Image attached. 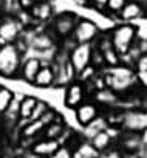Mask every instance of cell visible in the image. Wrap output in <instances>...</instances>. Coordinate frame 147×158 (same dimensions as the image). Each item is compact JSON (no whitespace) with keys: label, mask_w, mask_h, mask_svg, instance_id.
<instances>
[{"label":"cell","mask_w":147,"mask_h":158,"mask_svg":"<svg viewBox=\"0 0 147 158\" xmlns=\"http://www.w3.org/2000/svg\"><path fill=\"white\" fill-rule=\"evenodd\" d=\"M22 54L16 44L0 45V76L14 79L20 76L22 68Z\"/></svg>","instance_id":"obj_1"},{"label":"cell","mask_w":147,"mask_h":158,"mask_svg":"<svg viewBox=\"0 0 147 158\" xmlns=\"http://www.w3.org/2000/svg\"><path fill=\"white\" fill-rule=\"evenodd\" d=\"M110 37H112L113 48L121 56H124L138 40V27L135 23L121 22L113 30H110Z\"/></svg>","instance_id":"obj_2"},{"label":"cell","mask_w":147,"mask_h":158,"mask_svg":"<svg viewBox=\"0 0 147 158\" xmlns=\"http://www.w3.org/2000/svg\"><path fill=\"white\" fill-rule=\"evenodd\" d=\"M79 19H81V16L73 13V11H62V13H59L53 17L48 28L59 40H62V39L73 36Z\"/></svg>","instance_id":"obj_3"},{"label":"cell","mask_w":147,"mask_h":158,"mask_svg":"<svg viewBox=\"0 0 147 158\" xmlns=\"http://www.w3.org/2000/svg\"><path fill=\"white\" fill-rule=\"evenodd\" d=\"M93 48L95 44H78L68 53V60L71 64V67L75 68L76 76L85 70L87 67L92 65V54H93Z\"/></svg>","instance_id":"obj_4"},{"label":"cell","mask_w":147,"mask_h":158,"mask_svg":"<svg viewBox=\"0 0 147 158\" xmlns=\"http://www.w3.org/2000/svg\"><path fill=\"white\" fill-rule=\"evenodd\" d=\"M23 25L16 16H5L0 20V45L14 44L23 34Z\"/></svg>","instance_id":"obj_5"},{"label":"cell","mask_w":147,"mask_h":158,"mask_svg":"<svg viewBox=\"0 0 147 158\" xmlns=\"http://www.w3.org/2000/svg\"><path fill=\"white\" fill-rule=\"evenodd\" d=\"M99 36H101V28L92 19L81 17L71 37L76 40V44H95Z\"/></svg>","instance_id":"obj_6"},{"label":"cell","mask_w":147,"mask_h":158,"mask_svg":"<svg viewBox=\"0 0 147 158\" xmlns=\"http://www.w3.org/2000/svg\"><path fill=\"white\" fill-rule=\"evenodd\" d=\"M87 89L85 85L81 82V81H73L71 84L67 85L65 89V96H63V104L67 109H73V110H76L82 102L87 101Z\"/></svg>","instance_id":"obj_7"},{"label":"cell","mask_w":147,"mask_h":158,"mask_svg":"<svg viewBox=\"0 0 147 158\" xmlns=\"http://www.w3.org/2000/svg\"><path fill=\"white\" fill-rule=\"evenodd\" d=\"M75 115H76V121L79 123V126L87 127L88 124H92L95 119L101 116V106H98L96 101L87 99L75 110Z\"/></svg>","instance_id":"obj_8"},{"label":"cell","mask_w":147,"mask_h":158,"mask_svg":"<svg viewBox=\"0 0 147 158\" xmlns=\"http://www.w3.org/2000/svg\"><path fill=\"white\" fill-rule=\"evenodd\" d=\"M118 17H119L121 22L133 23L136 20H141V19L147 17V8L139 2V0H129Z\"/></svg>","instance_id":"obj_9"},{"label":"cell","mask_w":147,"mask_h":158,"mask_svg":"<svg viewBox=\"0 0 147 158\" xmlns=\"http://www.w3.org/2000/svg\"><path fill=\"white\" fill-rule=\"evenodd\" d=\"M122 127H124V130L142 133L147 129V112H142V110L125 112V119H124Z\"/></svg>","instance_id":"obj_10"},{"label":"cell","mask_w":147,"mask_h":158,"mask_svg":"<svg viewBox=\"0 0 147 158\" xmlns=\"http://www.w3.org/2000/svg\"><path fill=\"white\" fill-rule=\"evenodd\" d=\"M31 16L37 23H47L51 22L54 14V5L51 0H37L34 3V6L31 8Z\"/></svg>","instance_id":"obj_11"},{"label":"cell","mask_w":147,"mask_h":158,"mask_svg":"<svg viewBox=\"0 0 147 158\" xmlns=\"http://www.w3.org/2000/svg\"><path fill=\"white\" fill-rule=\"evenodd\" d=\"M59 39L50 31V28L47 31H39V33H33L31 39H30V45L39 51H48L53 50L56 42Z\"/></svg>","instance_id":"obj_12"},{"label":"cell","mask_w":147,"mask_h":158,"mask_svg":"<svg viewBox=\"0 0 147 158\" xmlns=\"http://www.w3.org/2000/svg\"><path fill=\"white\" fill-rule=\"evenodd\" d=\"M43 62L42 59L39 57H28L23 64H22V68H20V79H23L25 82L28 84H33L34 82V79L39 73V70L42 68Z\"/></svg>","instance_id":"obj_13"},{"label":"cell","mask_w":147,"mask_h":158,"mask_svg":"<svg viewBox=\"0 0 147 158\" xmlns=\"http://www.w3.org/2000/svg\"><path fill=\"white\" fill-rule=\"evenodd\" d=\"M62 144L57 141V139H48V138H43L37 143H34V146L31 147V152L37 156H42V158H50L51 155H54L57 152V149L60 147Z\"/></svg>","instance_id":"obj_14"},{"label":"cell","mask_w":147,"mask_h":158,"mask_svg":"<svg viewBox=\"0 0 147 158\" xmlns=\"http://www.w3.org/2000/svg\"><path fill=\"white\" fill-rule=\"evenodd\" d=\"M54 82H56V70H54L53 64H43L42 68L39 70L36 79H34L33 85L45 89V87L54 85Z\"/></svg>","instance_id":"obj_15"},{"label":"cell","mask_w":147,"mask_h":158,"mask_svg":"<svg viewBox=\"0 0 147 158\" xmlns=\"http://www.w3.org/2000/svg\"><path fill=\"white\" fill-rule=\"evenodd\" d=\"M141 143H142V133L124 130L121 136V147L125 152H136L141 147Z\"/></svg>","instance_id":"obj_16"},{"label":"cell","mask_w":147,"mask_h":158,"mask_svg":"<svg viewBox=\"0 0 147 158\" xmlns=\"http://www.w3.org/2000/svg\"><path fill=\"white\" fill-rule=\"evenodd\" d=\"M37 101L39 99L34 98V96H23L20 99V119L19 121H20L22 127L30 123V118H31V115H33V112L37 106Z\"/></svg>","instance_id":"obj_17"},{"label":"cell","mask_w":147,"mask_h":158,"mask_svg":"<svg viewBox=\"0 0 147 158\" xmlns=\"http://www.w3.org/2000/svg\"><path fill=\"white\" fill-rule=\"evenodd\" d=\"M112 141H113V136L108 133L107 129H105V130H101L99 133H96V135L90 139V143H92V144L96 147V150H99V152L108 150L110 146H112Z\"/></svg>","instance_id":"obj_18"},{"label":"cell","mask_w":147,"mask_h":158,"mask_svg":"<svg viewBox=\"0 0 147 158\" xmlns=\"http://www.w3.org/2000/svg\"><path fill=\"white\" fill-rule=\"evenodd\" d=\"M65 130H67L65 129V124H63V121L59 116L54 123H51L50 126L45 127V130L42 132V135H43V138H48V139H59L63 135Z\"/></svg>","instance_id":"obj_19"},{"label":"cell","mask_w":147,"mask_h":158,"mask_svg":"<svg viewBox=\"0 0 147 158\" xmlns=\"http://www.w3.org/2000/svg\"><path fill=\"white\" fill-rule=\"evenodd\" d=\"M99 150H96V147L92 143H81L75 150H73V158H98L99 156Z\"/></svg>","instance_id":"obj_20"},{"label":"cell","mask_w":147,"mask_h":158,"mask_svg":"<svg viewBox=\"0 0 147 158\" xmlns=\"http://www.w3.org/2000/svg\"><path fill=\"white\" fill-rule=\"evenodd\" d=\"M119 95L116 92H113L112 89H104L95 93V101L99 106H113L115 102H118Z\"/></svg>","instance_id":"obj_21"},{"label":"cell","mask_w":147,"mask_h":158,"mask_svg":"<svg viewBox=\"0 0 147 158\" xmlns=\"http://www.w3.org/2000/svg\"><path fill=\"white\" fill-rule=\"evenodd\" d=\"M45 124L42 123V119H36V121H30L27 126L22 127V136L23 138H34L37 135H40L45 130Z\"/></svg>","instance_id":"obj_22"},{"label":"cell","mask_w":147,"mask_h":158,"mask_svg":"<svg viewBox=\"0 0 147 158\" xmlns=\"http://www.w3.org/2000/svg\"><path fill=\"white\" fill-rule=\"evenodd\" d=\"M107 127H108V124H107L105 118H104V116H99L98 119H95L92 124H88V126L85 127L84 133H85V136H87L88 139H92L96 133H99L101 130H105Z\"/></svg>","instance_id":"obj_23"},{"label":"cell","mask_w":147,"mask_h":158,"mask_svg":"<svg viewBox=\"0 0 147 158\" xmlns=\"http://www.w3.org/2000/svg\"><path fill=\"white\" fill-rule=\"evenodd\" d=\"M129 2V0H108L107 2V6H105V13H104V16H107V17H118L119 16V13L124 10V6H125V3Z\"/></svg>","instance_id":"obj_24"},{"label":"cell","mask_w":147,"mask_h":158,"mask_svg":"<svg viewBox=\"0 0 147 158\" xmlns=\"http://www.w3.org/2000/svg\"><path fill=\"white\" fill-rule=\"evenodd\" d=\"M14 93L10 90V89H6V87H0V115H3L6 110H8V107L11 106V102L14 101Z\"/></svg>","instance_id":"obj_25"},{"label":"cell","mask_w":147,"mask_h":158,"mask_svg":"<svg viewBox=\"0 0 147 158\" xmlns=\"http://www.w3.org/2000/svg\"><path fill=\"white\" fill-rule=\"evenodd\" d=\"M92 65L96 68V70H99V71H102L107 65H105V59H104V53H102V50H99L96 45H95V48H93V54H92Z\"/></svg>","instance_id":"obj_26"},{"label":"cell","mask_w":147,"mask_h":158,"mask_svg":"<svg viewBox=\"0 0 147 158\" xmlns=\"http://www.w3.org/2000/svg\"><path fill=\"white\" fill-rule=\"evenodd\" d=\"M50 109V106L45 102V101H37V106H36V109H34V112H33V115H31V118H30V121H36V119H39L47 110Z\"/></svg>","instance_id":"obj_27"},{"label":"cell","mask_w":147,"mask_h":158,"mask_svg":"<svg viewBox=\"0 0 147 158\" xmlns=\"http://www.w3.org/2000/svg\"><path fill=\"white\" fill-rule=\"evenodd\" d=\"M135 70H136L138 73H147V51L142 53V54L136 59V62H135Z\"/></svg>","instance_id":"obj_28"},{"label":"cell","mask_w":147,"mask_h":158,"mask_svg":"<svg viewBox=\"0 0 147 158\" xmlns=\"http://www.w3.org/2000/svg\"><path fill=\"white\" fill-rule=\"evenodd\" d=\"M50 158H73V149L68 147V146H60L57 149V152L54 155H51Z\"/></svg>","instance_id":"obj_29"},{"label":"cell","mask_w":147,"mask_h":158,"mask_svg":"<svg viewBox=\"0 0 147 158\" xmlns=\"http://www.w3.org/2000/svg\"><path fill=\"white\" fill-rule=\"evenodd\" d=\"M107 2H108V0H92V10H95V11L104 14V13H105Z\"/></svg>","instance_id":"obj_30"},{"label":"cell","mask_w":147,"mask_h":158,"mask_svg":"<svg viewBox=\"0 0 147 158\" xmlns=\"http://www.w3.org/2000/svg\"><path fill=\"white\" fill-rule=\"evenodd\" d=\"M73 3L79 8H87V10H92V0H71Z\"/></svg>","instance_id":"obj_31"},{"label":"cell","mask_w":147,"mask_h":158,"mask_svg":"<svg viewBox=\"0 0 147 158\" xmlns=\"http://www.w3.org/2000/svg\"><path fill=\"white\" fill-rule=\"evenodd\" d=\"M112 155L108 156V158H124L122 155H121V152H118V150H115V152H110Z\"/></svg>","instance_id":"obj_32"},{"label":"cell","mask_w":147,"mask_h":158,"mask_svg":"<svg viewBox=\"0 0 147 158\" xmlns=\"http://www.w3.org/2000/svg\"><path fill=\"white\" fill-rule=\"evenodd\" d=\"M31 158H42V156H37V155H34V156H31Z\"/></svg>","instance_id":"obj_33"},{"label":"cell","mask_w":147,"mask_h":158,"mask_svg":"<svg viewBox=\"0 0 147 158\" xmlns=\"http://www.w3.org/2000/svg\"><path fill=\"white\" fill-rule=\"evenodd\" d=\"M98 158H99V156H98Z\"/></svg>","instance_id":"obj_34"}]
</instances>
